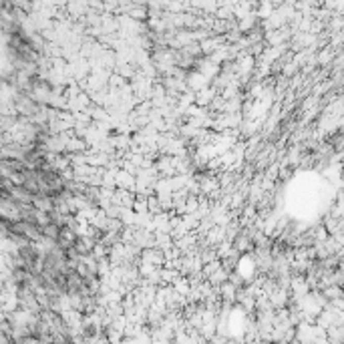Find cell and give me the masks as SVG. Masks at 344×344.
Listing matches in <instances>:
<instances>
[{"instance_id": "6da1fadb", "label": "cell", "mask_w": 344, "mask_h": 344, "mask_svg": "<svg viewBox=\"0 0 344 344\" xmlns=\"http://www.w3.org/2000/svg\"><path fill=\"white\" fill-rule=\"evenodd\" d=\"M33 205L43 209V211H52L54 209V197L49 194H35L33 197Z\"/></svg>"}, {"instance_id": "7a4b0ae2", "label": "cell", "mask_w": 344, "mask_h": 344, "mask_svg": "<svg viewBox=\"0 0 344 344\" xmlns=\"http://www.w3.org/2000/svg\"><path fill=\"white\" fill-rule=\"evenodd\" d=\"M326 334H328V342H344V324L334 322L332 326L326 328Z\"/></svg>"}, {"instance_id": "3957f363", "label": "cell", "mask_w": 344, "mask_h": 344, "mask_svg": "<svg viewBox=\"0 0 344 344\" xmlns=\"http://www.w3.org/2000/svg\"><path fill=\"white\" fill-rule=\"evenodd\" d=\"M207 280H209V282H211L213 286H222L224 282H228V280H230V272H228V270L222 266V268H217L213 274H209V278H207Z\"/></svg>"}, {"instance_id": "277c9868", "label": "cell", "mask_w": 344, "mask_h": 344, "mask_svg": "<svg viewBox=\"0 0 344 344\" xmlns=\"http://www.w3.org/2000/svg\"><path fill=\"white\" fill-rule=\"evenodd\" d=\"M60 230H62L60 226H56V224H52V222H50L49 226H45V228H43V234H45L47 238H50V240H56V242H58Z\"/></svg>"}]
</instances>
